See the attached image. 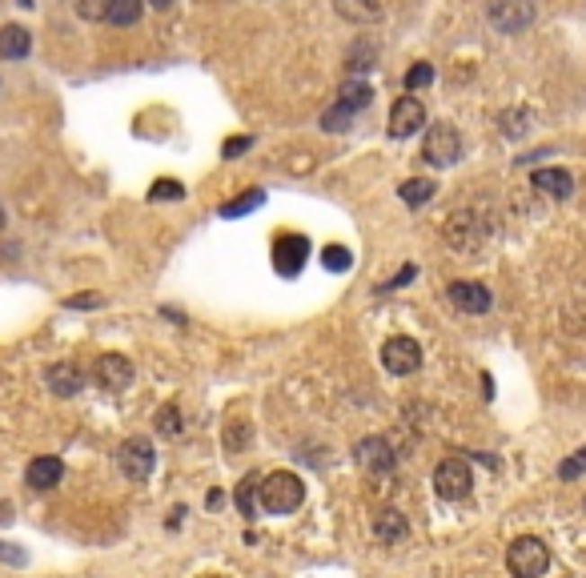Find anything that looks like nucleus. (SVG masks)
<instances>
[{
    "label": "nucleus",
    "instance_id": "obj_30",
    "mask_svg": "<svg viewBox=\"0 0 586 578\" xmlns=\"http://www.w3.org/2000/svg\"><path fill=\"white\" fill-rule=\"evenodd\" d=\"M149 197L153 201H181V197H185V185H181V181H157Z\"/></svg>",
    "mask_w": 586,
    "mask_h": 578
},
{
    "label": "nucleus",
    "instance_id": "obj_10",
    "mask_svg": "<svg viewBox=\"0 0 586 578\" xmlns=\"http://www.w3.org/2000/svg\"><path fill=\"white\" fill-rule=\"evenodd\" d=\"M446 298H450V306L462 309V314H486L494 293L482 286V281H450V286H446Z\"/></svg>",
    "mask_w": 586,
    "mask_h": 578
},
{
    "label": "nucleus",
    "instance_id": "obj_23",
    "mask_svg": "<svg viewBox=\"0 0 586 578\" xmlns=\"http://www.w3.org/2000/svg\"><path fill=\"white\" fill-rule=\"evenodd\" d=\"M434 189H438L434 181H422V177H413V181H406V185L398 189V197L410 205V209H418V205H426L430 197H434Z\"/></svg>",
    "mask_w": 586,
    "mask_h": 578
},
{
    "label": "nucleus",
    "instance_id": "obj_8",
    "mask_svg": "<svg viewBox=\"0 0 586 578\" xmlns=\"http://www.w3.org/2000/svg\"><path fill=\"white\" fill-rule=\"evenodd\" d=\"M382 366L390 369L394 378H410L422 369V346L413 338H390L382 346Z\"/></svg>",
    "mask_w": 586,
    "mask_h": 578
},
{
    "label": "nucleus",
    "instance_id": "obj_34",
    "mask_svg": "<svg viewBox=\"0 0 586 578\" xmlns=\"http://www.w3.org/2000/svg\"><path fill=\"white\" fill-rule=\"evenodd\" d=\"M68 306H73V309H93V306H101V298H97V293H84V298H73Z\"/></svg>",
    "mask_w": 586,
    "mask_h": 578
},
{
    "label": "nucleus",
    "instance_id": "obj_37",
    "mask_svg": "<svg viewBox=\"0 0 586 578\" xmlns=\"http://www.w3.org/2000/svg\"><path fill=\"white\" fill-rule=\"evenodd\" d=\"M0 229H4V205H0Z\"/></svg>",
    "mask_w": 586,
    "mask_h": 578
},
{
    "label": "nucleus",
    "instance_id": "obj_20",
    "mask_svg": "<svg viewBox=\"0 0 586 578\" xmlns=\"http://www.w3.org/2000/svg\"><path fill=\"white\" fill-rule=\"evenodd\" d=\"M141 13H145V0H113L109 13H105V21L117 24V29H129V24L141 21Z\"/></svg>",
    "mask_w": 586,
    "mask_h": 578
},
{
    "label": "nucleus",
    "instance_id": "obj_35",
    "mask_svg": "<svg viewBox=\"0 0 586 578\" xmlns=\"http://www.w3.org/2000/svg\"><path fill=\"white\" fill-rule=\"evenodd\" d=\"M8 519H13V506H8V502H0V522H8Z\"/></svg>",
    "mask_w": 586,
    "mask_h": 578
},
{
    "label": "nucleus",
    "instance_id": "obj_17",
    "mask_svg": "<svg viewBox=\"0 0 586 578\" xmlns=\"http://www.w3.org/2000/svg\"><path fill=\"white\" fill-rule=\"evenodd\" d=\"M32 53V37L21 24H4L0 29V60H24Z\"/></svg>",
    "mask_w": 586,
    "mask_h": 578
},
{
    "label": "nucleus",
    "instance_id": "obj_39",
    "mask_svg": "<svg viewBox=\"0 0 586 578\" xmlns=\"http://www.w3.org/2000/svg\"><path fill=\"white\" fill-rule=\"evenodd\" d=\"M0 382H4V374H0Z\"/></svg>",
    "mask_w": 586,
    "mask_h": 578
},
{
    "label": "nucleus",
    "instance_id": "obj_27",
    "mask_svg": "<svg viewBox=\"0 0 586 578\" xmlns=\"http://www.w3.org/2000/svg\"><path fill=\"white\" fill-rule=\"evenodd\" d=\"M426 84H434V65H426V60H418V65L406 73V89L410 93H418V89H426Z\"/></svg>",
    "mask_w": 586,
    "mask_h": 578
},
{
    "label": "nucleus",
    "instance_id": "obj_3",
    "mask_svg": "<svg viewBox=\"0 0 586 578\" xmlns=\"http://www.w3.org/2000/svg\"><path fill=\"white\" fill-rule=\"evenodd\" d=\"M434 490L442 502H462V498H470L474 490V474H470V462L462 458V454H450V458L438 462L434 470Z\"/></svg>",
    "mask_w": 586,
    "mask_h": 578
},
{
    "label": "nucleus",
    "instance_id": "obj_15",
    "mask_svg": "<svg viewBox=\"0 0 586 578\" xmlns=\"http://www.w3.org/2000/svg\"><path fill=\"white\" fill-rule=\"evenodd\" d=\"M24 478H29L32 490H53L60 478H65V462L53 458V454H40V458L29 462V470H24Z\"/></svg>",
    "mask_w": 586,
    "mask_h": 578
},
{
    "label": "nucleus",
    "instance_id": "obj_33",
    "mask_svg": "<svg viewBox=\"0 0 586 578\" xmlns=\"http://www.w3.org/2000/svg\"><path fill=\"white\" fill-rule=\"evenodd\" d=\"M249 145H253L249 137H234V141H226V149H221V153H226V157H241V153H245Z\"/></svg>",
    "mask_w": 586,
    "mask_h": 578
},
{
    "label": "nucleus",
    "instance_id": "obj_11",
    "mask_svg": "<svg viewBox=\"0 0 586 578\" xmlns=\"http://www.w3.org/2000/svg\"><path fill=\"white\" fill-rule=\"evenodd\" d=\"M422 125H426V109H422L418 97H398V101H394V109H390V137L406 141V137H413Z\"/></svg>",
    "mask_w": 586,
    "mask_h": 578
},
{
    "label": "nucleus",
    "instance_id": "obj_38",
    "mask_svg": "<svg viewBox=\"0 0 586 578\" xmlns=\"http://www.w3.org/2000/svg\"><path fill=\"white\" fill-rule=\"evenodd\" d=\"M21 4H32V0H21Z\"/></svg>",
    "mask_w": 586,
    "mask_h": 578
},
{
    "label": "nucleus",
    "instance_id": "obj_9",
    "mask_svg": "<svg viewBox=\"0 0 586 578\" xmlns=\"http://www.w3.org/2000/svg\"><path fill=\"white\" fill-rule=\"evenodd\" d=\"M93 378H97L101 390H129L133 386V361L125 358V353H101L97 366H93Z\"/></svg>",
    "mask_w": 586,
    "mask_h": 578
},
{
    "label": "nucleus",
    "instance_id": "obj_32",
    "mask_svg": "<svg viewBox=\"0 0 586 578\" xmlns=\"http://www.w3.org/2000/svg\"><path fill=\"white\" fill-rule=\"evenodd\" d=\"M413 278H418V265H402V273H398V278H394V281H386V286H382V293H390V289L406 286V281H413Z\"/></svg>",
    "mask_w": 586,
    "mask_h": 578
},
{
    "label": "nucleus",
    "instance_id": "obj_18",
    "mask_svg": "<svg viewBox=\"0 0 586 578\" xmlns=\"http://www.w3.org/2000/svg\"><path fill=\"white\" fill-rule=\"evenodd\" d=\"M410 534V522H406V514H398V511H382L374 519V538L382 542V547H394V542H402Z\"/></svg>",
    "mask_w": 586,
    "mask_h": 578
},
{
    "label": "nucleus",
    "instance_id": "obj_36",
    "mask_svg": "<svg viewBox=\"0 0 586 578\" xmlns=\"http://www.w3.org/2000/svg\"><path fill=\"white\" fill-rule=\"evenodd\" d=\"M169 4H173V0H153V8H169Z\"/></svg>",
    "mask_w": 586,
    "mask_h": 578
},
{
    "label": "nucleus",
    "instance_id": "obj_2",
    "mask_svg": "<svg viewBox=\"0 0 586 578\" xmlns=\"http://www.w3.org/2000/svg\"><path fill=\"white\" fill-rule=\"evenodd\" d=\"M550 566V550L542 538H534V534H522V538H514L511 547H506V571L514 578H542Z\"/></svg>",
    "mask_w": 586,
    "mask_h": 578
},
{
    "label": "nucleus",
    "instance_id": "obj_24",
    "mask_svg": "<svg viewBox=\"0 0 586 578\" xmlns=\"http://www.w3.org/2000/svg\"><path fill=\"white\" fill-rule=\"evenodd\" d=\"M249 442H253V426H249L245 418L229 422V426H226V450L241 454V450H249Z\"/></svg>",
    "mask_w": 586,
    "mask_h": 578
},
{
    "label": "nucleus",
    "instance_id": "obj_16",
    "mask_svg": "<svg viewBox=\"0 0 586 578\" xmlns=\"http://www.w3.org/2000/svg\"><path fill=\"white\" fill-rule=\"evenodd\" d=\"M333 8H338V16L350 24H377L386 16L382 0H333Z\"/></svg>",
    "mask_w": 586,
    "mask_h": 578
},
{
    "label": "nucleus",
    "instance_id": "obj_29",
    "mask_svg": "<svg viewBox=\"0 0 586 578\" xmlns=\"http://www.w3.org/2000/svg\"><path fill=\"white\" fill-rule=\"evenodd\" d=\"M109 4H113V0H76V16H81V21H105Z\"/></svg>",
    "mask_w": 586,
    "mask_h": 578
},
{
    "label": "nucleus",
    "instance_id": "obj_5",
    "mask_svg": "<svg viewBox=\"0 0 586 578\" xmlns=\"http://www.w3.org/2000/svg\"><path fill=\"white\" fill-rule=\"evenodd\" d=\"M157 466V450H153L149 438H125L117 446V470L125 474L129 482H145Z\"/></svg>",
    "mask_w": 586,
    "mask_h": 578
},
{
    "label": "nucleus",
    "instance_id": "obj_26",
    "mask_svg": "<svg viewBox=\"0 0 586 578\" xmlns=\"http://www.w3.org/2000/svg\"><path fill=\"white\" fill-rule=\"evenodd\" d=\"M350 125H353V113L350 109H342V105H333V109H325L322 113V129H330V133H346Z\"/></svg>",
    "mask_w": 586,
    "mask_h": 578
},
{
    "label": "nucleus",
    "instance_id": "obj_19",
    "mask_svg": "<svg viewBox=\"0 0 586 578\" xmlns=\"http://www.w3.org/2000/svg\"><path fill=\"white\" fill-rule=\"evenodd\" d=\"M257 486H262V474H245V478L237 482V494H234V502H237V511L245 514V519H253L262 506H257Z\"/></svg>",
    "mask_w": 586,
    "mask_h": 578
},
{
    "label": "nucleus",
    "instance_id": "obj_25",
    "mask_svg": "<svg viewBox=\"0 0 586 578\" xmlns=\"http://www.w3.org/2000/svg\"><path fill=\"white\" fill-rule=\"evenodd\" d=\"M181 410L177 405H161L157 410V434H165V438H181Z\"/></svg>",
    "mask_w": 586,
    "mask_h": 578
},
{
    "label": "nucleus",
    "instance_id": "obj_14",
    "mask_svg": "<svg viewBox=\"0 0 586 578\" xmlns=\"http://www.w3.org/2000/svg\"><path fill=\"white\" fill-rule=\"evenodd\" d=\"M530 185L538 189L542 197H555V201H566L574 193V177L566 169H534Z\"/></svg>",
    "mask_w": 586,
    "mask_h": 578
},
{
    "label": "nucleus",
    "instance_id": "obj_1",
    "mask_svg": "<svg viewBox=\"0 0 586 578\" xmlns=\"http://www.w3.org/2000/svg\"><path fill=\"white\" fill-rule=\"evenodd\" d=\"M301 502H306V482L289 470L265 474L262 486H257V506H262L265 514H293Z\"/></svg>",
    "mask_w": 586,
    "mask_h": 578
},
{
    "label": "nucleus",
    "instance_id": "obj_13",
    "mask_svg": "<svg viewBox=\"0 0 586 578\" xmlns=\"http://www.w3.org/2000/svg\"><path fill=\"white\" fill-rule=\"evenodd\" d=\"M309 253V241L306 237H278V245H273V257H278V273L281 278H293V273L301 270V262H306Z\"/></svg>",
    "mask_w": 586,
    "mask_h": 578
},
{
    "label": "nucleus",
    "instance_id": "obj_7",
    "mask_svg": "<svg viewBox=\"0 0 586 578\" xmlns=\"http://www.w3.org/2000/svg\"><path fill=\"white\" fill-rule=\"evenodd\" d=\"M353 462H358L366 474H390L394 462H398V454H394L390 438L369 434V438H361V442L353 446Z\"/></svg>",
    "mask_w": 586,
    "mask_h": 578
},
{
    "label": "nucleus",
    "instance_id": "obj_6",
    "mask_svg": "<svg viewBox=\"0 0 586 578\" xmlns=\"http://www.w3.org/2000/svg\"><path fill=\"white\" fill-rule=\"evenodd\" d=\"M486 21L498 32H527L534 24V0H490L486 4Z\"/></svg>",
    "mask_w": 586,
    "mask_h": 578
},
{
    "label": "nucleus",
    "instance_id": "obj_28",
    "mask_svg": "<svg viewBox=\"0 0 586 578\" xmlns=\"http://www.w3.org/2000/svg\"><path fill=\"white\" fill-rule=\"evenodd\" d=\"M322 265H325V270H333V273H346L350 270V249L346 245H325Z\"/></svg>",
    "mask_w": 586,
    "mask_h": 578
},
{
    "label": "nucleus",
    "instance_id": "obj_22",
    "mask_svg": "<svg viewBox=\"0 0 586 578\" xmlns=\"http://www.w3.org/2000/svg\"><path fill=\"white\" fill-rule=\"evenodd\" d=\"M257 205H265V193H262V189H249V193H241L237 201H226L218 213H221V218H245V213H253Z\"/></svg>",
    "mask_w": 586,
    "mask_h": 578
},
{
    "label": "nucleus",
    "instance_id": "obj_31",
    "mask_svg": "<svg viewBox=\"0 0 586 578\" xmlns=\"http://www.w3.org/2000/svg\"><path fill=\"white\" fill-rule=\"evenodd\" d=\"M579 474H586V446H582L579 454H574V458H566L563 466H558V478H566V482L579 478Z\"/></svg>",
    "mask_w": 586,
    "mask_h": 578
},
{
    "label": "nucleus",
    "instance_id": "obj_12",
    "mask_svg": "<svg viewBox=\"0 0 586 578\" xmlns=\"http://www.w3.org/2000/svg\"><path fill=\"white\" fill-rule=\"evenodd\" d=\"M45 386L57 394V398H73V394L84 390V369L76 361H53L45 369Z\"/></svg>",
    "mask_w": 586,
    "mask_h": 578
},
{
    "label": "nucleus",
    "instance_id": "obj_21",
    "mask_svg": "<svg viewBox=\"0 0 586 578\" xmlns=\"http://www.w3.org/2000/svg\"><path fill=\"white\" fill-rule=\"evenodd\" d=\"M369 101H374V89H369L366 81H350V84H342V97H338V105H342V109L358 113V109H366Z\"/></svg>",
    "mask_w": 586,
    "mask_h": 578
},
{
    "label": "nucleus",
    "instance_id": "obj_4",
    "mask_svg": "<svg viewBox=\"0 0 586 578\" xmlns=\"http://www.w3.org/2000/svg\"><path fill=\"white\" fill-rule=\"evenodd\" d=\"M422 157L430 161L434 169H446V165H458L462 157V133L454 125H430L426 137H422Z\"/></svg>",
    "mask_w": 586,
    "mask_h": 578
}]
</instances>
